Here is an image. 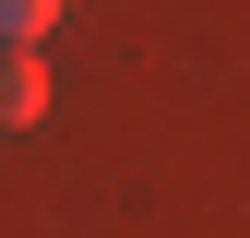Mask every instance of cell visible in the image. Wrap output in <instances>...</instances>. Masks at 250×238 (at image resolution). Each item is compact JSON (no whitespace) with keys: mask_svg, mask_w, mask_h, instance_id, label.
Wrapping results in <instances>:
<instances>
[{"mask_svg":"<svg viewBox=\"0 0 250 238\" xmlns=\"http://www.w3.org/2000/svg\"><path fill=\"white\" fill-rule=\"evenodd\" d=\"M36 119H48V60L0 48V131H36Z\"/></svg>","mask_w":250,"mask_h":238,"instance_id":"6da1fadb","label":"cell"},{"mask_svg":"<svg viewBox=\"0 0 250 238\" xmlns=\"http://www.w3.org/2000/svg\"><path fill=\"white\" fill-rule=\"evenodd\" d=\"M60 12H72V0H0V48H36Z\"/></svg>","mask_w":250,"mask_h":238,"instance_id":"7a4b0ae2","label":"cell"}]
</instances>
